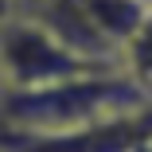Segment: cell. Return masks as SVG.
<instances>
[{"instance_id": "1", "label": "cell", "mask_w": 152, "mask_h": 152, "mask_svg": "<svg viewBox=\"0 0 152 152\" xmlns=\"http://www.w3.org/2000/svg\"><path fill=\"white\" fill-rule=\"evenodd\" d=\"M148 105V98L129 82L125 70H90L39 90H4L0 129L8 133H66L90 121L117 117Z\"/></svg>"}, {"instance_id": "2", "label": "cell", "mask_w": 152, "mask_h": 152, "mask_svg": "<svg viewBox=\"0 0 152 152\" xmlns=\"http://www.w3.org/2000/svg\"><path fill=\"white\" fill-rule=\"evenodd\" d=\"M90 70H105L66 51L35 16H12L0 27V78L4 90H39ZM121 70V66H117Z\"/></svg>"}, {"instance_id": "3", "label": "cell", "mask_w": 152, "mask_h": 152, "mask_svg": "<svg viewBox=\"0 0 152 152\" xmlns=\"http://www.w3.org/2000/svg\"><path fill=\"white\" fill-rule=\"evenodd\" d=\"M31 16L66 51H74L78 58H86V63H94V66H105V70L121 66V51L98 31V23L90 20V12H86L82 0H47V4L39 12H31Z\"/></svg>"}, {"instance_id": "4", "label": "cell", "mask_w": 152, "mask_h": 152, "mask_svg": "<svg viewBox=\"0 0 152 152\" xmlns=\"http://www.w3.org/2000/svg\"><path fill=\"white\" fill-rule=\"evenodd\" d=\"M90 20L98 23V31L121 51L152 12V0H82Z\"/></svg>"}, {"instance_id": "5", "label": "cell", "mask_w": 152, "mask_h": 152, "mask_svg": "<svg viewBox=\"0 0 152 152\" xmlns=\"http://www.w3.org/2000/svg\"><path fill=\"white\" fill-rule=\"evenodd\" d=\"M121 70H125L129 82L152 102V12L140 23V31L121 47Z\"/></svg>"}, {"instance_id": "6", "label": "cell", "mask_w": 152, "mask_h": 152, "mask_svg": "<svg viewBox=\"0 0 152 152\" xmlns=\"http://www.w3.org/2000/svg\"><path fill=\"white\" fill-rule=\"evenodd\" d=\"M47 4V0H12V8H16V16H31V12H39Z\"/></svg>"}, {"instance_id": "7", "label": "cell", "mask_w": 152, "mask_h": 152, "mask_svg": "<svg viewBox=\"0 0 152 152\" xmlns=\"http://www.w3.org/2000/svg\"><path fill=\"white\" fill-rule=\"evenodd\" d=\"M16 16V8H12V0H0V27H4L8 20Z\"/></svg>"}, {"instance_id": "8", "label": "cell", "mask_w": 152, "mask_h": 152, "mask_svg": "<svg viewBox=\"0 0 152 152\" xmlns=\"http://www.w3.org/2000/svg\"><path fill=\"white\" fill-rule=\"evenodd\" d=\"M140 152H152V137H148V144H144V148H140Z\"/></svg>"}, {"instance_id": "9", "label": "cell", "mask_w": 152, "mask_h": 152, "mask_svg": "<svg viewBox=\"0 0 152 152\" xmlns=\"http://www.w3.org/2000/svg\"><path fill=\"white\" fill-rule=\"evenodd\" d=\"M0 98H4V78H0Z\"/></svg>"}, {"instance_id": "10", "label": "cell", "mask_w": 152, "mask_h": 152, "mask_svg": "<svg viewBox=\"0 0 152 152\" xmlns=\"http://www.w3.org/2000/svg\"><path fill=\"white\" fill-rule=\"evenodd\" d=\"M0 152H8V148H4V144H0Z\"/></svg>"}]
</instances>
